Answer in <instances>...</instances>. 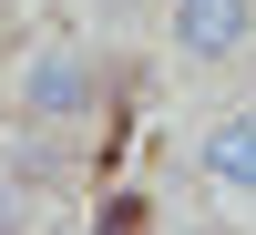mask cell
Listing matches in <instances>:
<instances>
[{
	"label": "cell",
	"mask_w": 256,
	"mask_h": 235,
	"mask_svg": "<svg viewBox=\"0 0 256 235\" xmlns=\"http://www.w3.org/2000/svg\"><path fill=\"white\" fill-rule=\"evenodd\" d=\"M10 102L31 123H92L102 113V61L82 51V41H41V51L10 72Z\"/></svg>",
	"instance_id": "obj_1"
},
{
	"label": "cell",
	"mask_w": 256,
	"mask_h": 235,
	"mask_svg": "<svg viewBox=\"0 0 256 235\" xmlns=\"http://www.w3.org/2000/svg\"><path fill=\"white\" fill-rule=\"evenodd\" d=\"M195 174H205V195L216 205H256V102H236V113H216L205 123V143H195Z\"/></svg>",
	"instance_id": "obj_2"
},
{
	"label": "cell",
	"mask_w": 256,
	"mask_h": 235,
	"mask_svg": "<svg viewBox=\"0 0 256 235\" xmlns=\"http://www.w3.org/2000/svg\"><path fill=\"white\" fill-rule=\"evenodd\" d=\"M164 31H174L184 61H236L246 41H256V0H174Z\"/></svg>",
	"instance_id": "obj_3"
},
{
	"label": "cell",
	"mask_w": 256,
	"mask_h": 235,
	"mask_svg": "<svg viewBox=\"0 0 256 235\" xmlns=\"http://www.w3.org/2000/svg\"><path fill=\"white\" fill-rule=\"evenodd\" d=\"M0 235H31V184L0 164Z\"/></svg>",
	"instance_id": "obj_4"
},
{
	"label": "cell",
	"mask_w": 256,
	"mask_h": 235,
	"mask_svg": "<svg viewBox=\"0 0 256 235\" xmlns=\"http://www.w3.org/2000/svg\"><path fill=\"white\" fill-rule=\"evenodd\" d=\"M164 235H236V225H205V215H184V225H164Z\"/></svg>",
	"instance_id": "obj_5"
}]
</instances>
